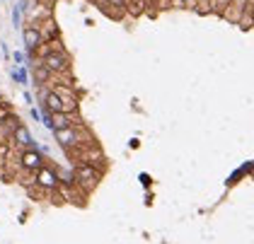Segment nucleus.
I'll return each mask as SVG.
<instances>
[{"label": "nucleus", "instance_id": "nucleus-6", "mask_svg": "<svg viewBox=\"0 0 254 244\" xmlns=\"http://www.w3.org/2000/svg\"><path fill=\"white\" fill-rule=\"evenodd\" d=\"M20 165L24 172H37V169L44 167V157H41V152H37L34 148H29V150L22 152Z\"/></svg>", "mask_w": 254, "mask_h": 244}, {"label": "nucleus", "instance_id": "nucleus-3", "mask_svg": "<svg viewBox=\"0 0 254 244\" xmlns=\"http://www.w3.org/2000/svg\"><path fill=\"white\" fill-rule=\"evenodd\" d=\"M99 179H102V172H99L97 167H92V165H87V162L75 165V184L82 186L85 191H92V188L99 184Z\"/></svg>", "mask_w": 254, "mask_h": 244}, {"label": "nucleus", "instance_id": "nucleus-1", "mask_svg": "<svg viewBox=\"0 0 254 244\" xmlns=\"http://www.w3.org/2000/svg\"><path fill=\"white\" fill-rule=\"evenodd\" d=\"M41 46H46L41 49V63L51 70V75H63L70 70V58L65 56L61 44H41Z\"/></svg>", "mask_w": 254, "mask_h": 244}, {"label": "nucleus", "instance_id": "nucleus-7", "mask_svg": "<svg viewBox=\"0 0 254 244\" xmlns=\"http://www.w3.org/2000/svg\"><path fill=\"white\" fill-rule=\"evenodd\" d=\"M10 138H12V145H20L24 150H29V148H34V138H32V133L27 131L22 123H17L12 133H10Z\"/></svg>", "mask_w": 254, "mask_h": 244}, {"label": "nucleus", "instance_id": "nucleus-10", "mask_svg": "<svg viewBox=\"0 0 254 244\" xmlns=\"http://www.w3.org/2000/svg\"><path fill=\"white\" fill-rule=\"evenodd\" d=\"M179 2H182V5H187V7H196V2H198V0H179Z\"/></svg>", "mask_w": 254, "mask_h": 244}, {"label": "nucleus", "instance_id": "nucleus-4", "mask_svg": "<svg viewBox=\"0 0 254 244\" xmlns=\"http://www.w3.org/2000/svg\"><path fill=\"white\" fill-rule=\"evenodd\" d=\"M46 126L54 128V131H61V128H73V126H85L82 119L78 114H46Z\"/></svg>", "mask_w": 254, "mask_h": 244}, {"label": "nucleus", "instance_id": "nucleus-9", "mask_svg": "<svg viewBox=\"0 0 254 244\" xmlns=\"http://www.w3.org/2000/svg\"><path fill=\"white\" fill-rule=\"evenodd\" d=\"M32 77H34V85H37V87H44L46 82H51L54 75H51V70H49L44 63H37V65L32 68Z\"/></svg>", "mask_w": 254, "mask_h": 244}, {"label": "nucleus", "instance_id": "nucleus-5", "mask_svg": "<svg viewBox=\"0 0 254 244\" xmlns=\"http://www.w3.org/2000/svg\"><path fill=\"white\" fill-rule=\"evenodd\" d=\"M22 37H24V46H27V51H29V54H37V51H39V46L44 44V41H41V27H37V24L24 27Z\"/></svg>", "mask_w": 254, "mask_h": 244}, {"label": "nucleus", "instance_id": "nucleus-2", "mask_svg": "<svg viewBox=\"0 0 254 244\" xmlns=\"http://www.w3.org/2000/svg\"><path fill=\"white\" fill-rule=\"evenodd\" d=\"M82 126H73V128H61V131H54L56 135V143H59L61 148H78V145H92V140L90 138H85L82 131H80Z\"/></svg>", "mask_w": 254, "mask_h": 244}, {"label": "nucleus", "instance_id": "nucleus-8", "mask_svg": "<svg viewBox=\"0 0 254 244\" xmlns=\"http://www.w3.org/2000/svg\"><path fill=\"white\" fill-rule=\"evenodd\" d=\"M59 182H61L59 174H56L51 167H46V165H44L41 169H37V184H39V186H44V188H59Z\"/></svg>", "mask_w": 254, "mask_h": 244}]
</instances>
